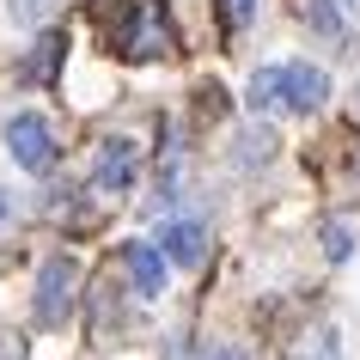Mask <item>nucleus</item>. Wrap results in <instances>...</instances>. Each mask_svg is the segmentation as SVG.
Segmentation results:
<instances>
[{"label": "nucleus", "mask_w": 360, "mask_h": 360, "mask_svg": "<svg viewBox=\"0 0 360 360\" xmlns=\"http://www.w3.org/2000/svg\"><path fill=\"white\" fill-rule=\"evenodd\" d=\"M98 25L110 31V43L129 61H153V56H171L177 49L171 19L159 6H147V0H98Z\"/></svg>", "instance_id": "obj_1"}, {"label": "nucleus", "mask_w": 360, "mask_h": 360, "mask_svg": "<svg viewBox=\"0 0 360 360\" xmlns=\"http://www.w3.org/2000/svg\"><path fill=\"white\" fill-rule=\"evenodd\" d=\"M74 300H79V263L74 257H49V263L37 269V318L61 323L74 311Z\"/></svg>", "instance_id": "obj_2"}, {"label": "nucleus", "mask_w": 360, "mask_h": 360, "mask_svg": "<svg viewBox=\"0 0 360 360\" xmlns=\"http://www.w3.org/2000/svg\"><path fill=\"white\" fill-rule=\"evenodd\" d=\"M6 153H13V159H19L25 171H49L56 165V134H49V122H43V116H13V122H6Z\"/></svg>", "instance_id": "obj_3"}, {"label": "nucleus", "mask_w": 360, "mask_h": 360, "mask_svg": "<svg viewBox=\"0 0 360 360\" xmlns=\"http://www.w3.org/2000/svg\"><path fill=\"white\" fill-rule=\"evenodd\" d=\"M323 98H330V74L311 68V61H287L281 68V110H318Z\"/></svg>", "instance_id": "obj_4"}, {"label": "nucleus", "mask_w": 360, "mask_h": 360, "mask_svg": "<svg viewBox=\"0 0 360 360\" xmlns=\"http://www.w3.org/2000/svg\"><path fill=\"white\" fill-rule=\"evenodd\" d=\"M134 171H141L134 141H104V147H98V165H92V184H98V190H110V195H122L134 184Z\"/></svg>", "instance_id": "obj_5"}, {"label": "nucleus", "mask_w": 360, "mask_h": 360, "mask_svg": "<svg viewBox=\"0 0 360 360\" xmlns=\"http://www.w3.org/2000/svg\"><path fill=\"white\" fill-rule=\"evenodd\" d=\"M159 257H165V263L195 269L202 257H208V226H195V220H171V226L159 232Z\"/></svg>", "instance_id": "obj_6"}, {"label": "nucleus", "mask_w": 360, "mask_h": 360, "mask_svg": "<svg viewBox=\"0 0 360 360\" xmlns=\"http://www.w3.org/2000/svg\"><path fill=\"white\" fill-rule=\"evenodd\" d=\"M122 269L134 275V287H141V293H165V257H159V245L129 238V245H122Z\"/></svg>", "instance_id": "obj_7"}, {"label": "nucleus", "mask_w": 360, "mask_h": 360, "mask_svg": "<svg viewBox=\"0 0 360 360\" xmlns=\"http://www.w3.org/2000/svg\"><path fill=\"white\" fill-rule=\"evenodd\" d=\"M275 147H281V141H275V129L250 122V129L238 134V165H269V159H275Z\"/></svg>", "instance_id": "obj_8"}, {"label": "nucleus", "mask_w": 360, "mask_h": 360, "mask_svg": "<svg viewBox=\"0 0 360 360\" xmlns=\"http://www.w3.org/2000/svg\"><path fill=\"white\" fill-rule=\"evenodd\" d=\"M250 110H281V68H257L250 74Z\"/></svg>", "instance_id": "obj_9"}, {"label": "nucleus", "mask_w": 360, "mask_h": 360, "mask_svg": "<svg viewBox=\"0 0 360 360\" xmlns=\"http://www.w3.org/2000/svg\"><path fill=\"white\" fill-rule=\"evenodd\" d=\"M348 250H354V226H348V220H323V257L342 263Z\"/></svg>", "instance_id": "obj_10"}, {"label": "nucleus", "mask_w": 360, "mask_h": 360, "mask_svg": "<svg viewBox=\"0 0 360 360\" xmlns=\"http://www.w3.org/2000/svg\"><path fill=\"white\" fill-rule=\"evenodd\" d=\"M61 49H68L61 37H43V43H37V56L25 61V74H31V79H49V74H56V61H61Z\"/></svg>", "instance_id": "obj_11"}, {"label": "nucleus", "mask_w": 360, "mask_h": 360, "mask_svg": "<svg viewBox=\"0 0 360 360\" xmlns=\"http://www.w3.org/2000/svg\"><path fill=\"white\" fill-rule=\"evenodd\" d=\"M305 19L318 25V31H336V6L330 0H305Z\"/></svg>", "instance_id": "obj_12"}, {"label": "nucleus", "mask_w": 360, "mask_h": 360, "mask_svg": "<svg viewBox=\"0 0 360 360\" xmlns=\"http://www.w3.org/2000/svg\"><path fill=\"white\" fill-rule=\"evenodd\" d=\"M13 19H25V25H43V19H49V0H13Z\"/></svg>", "instance_id": "obj_13"}, {"label": "nucleus", "mask_w": 360, "mask_h": 360, "mask_svg": "<svg viewBox=\"0 0 360 360\" xmlns=\"http://www.w3.org/2000/svg\"><path fill=\"white\" fill-rule=\"evenodd\" d=\"M250 13H257V0H220V19L226 25H245Z\"/></svg>", "instance_id": "obj_14"}, {"label": "nucleus", "mask_w": 360, "mask_h": 360, "mask_svg": "<svg viewBox=\"0 0 360 360\" xmlns=\"http://www.w3.org/2000/svg\"><path fill=\"white\" fill-rule=\"evenodd\" d=\"M0 226H13V195L0 190Z\"/></svg>", "instance_id": "obj_15"}, {"label": "nucleus", "mask_w": 360, "mask_h": 360, "mask_svg": "<svg viewBox=\"0 0 360 360\" xmlns=\"http://www.w3.org/2000/svg\"><path fill=\"white\" fill-rule=\"evenodd\" d=\"M354 171H360V141H354Z\"/></svg>", "instance_id": "obj_16"}, {"label": "nucleus", "mask_w": 360, "mask_h": 360, "mask_svg": "<svg viewBox=\"0 0 360 360\" xmlns=\"http://www.w3.org/2000/svg\"><path fill=\"white\" fill-rule=\"evenodd\" d=\"M220 360H238V354H220Z\"/></svg>", "instance_id": "obj_17"}]
</instances>
